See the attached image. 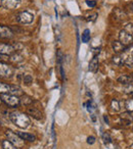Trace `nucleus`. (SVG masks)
Here are the masks:
<instances>
[{
	"mask_svg": "<svg viewBox=\"0 0 133 149\" xmlns=\"http://www.w3.org/2000/svg\"><path fill=\"white\" fill-rule=\"evenodd\" d=\"M131 78H132V80H133V74H131Z\"/></svg>",
	"mask_w": 133,
	"mask_h": 149,
	"instance_id": "38",
	"label": "nucleus"
},
{
	"mask_svg": "<svg viewBox=\"0 0 133 149\" xmlns=\"http://www.w3.org/2000/svg\"><path fill=\"white\" fill-rule=\"evenodd\" d=\"M119 41L125 46H129L133 43V36L127 33L125 30H122L119 34Z\"/></svg>",
	"mask_w": 133,
	"mask_h": 149,
	"instance_id": "6",
	"label": "nucleus"
},
{
	"mask_svg": "<svg viewBox=\"0 0 133 149\" xmlns=\"http://www.w3.org/2000/svg\"><path fill=\"white\" fill-rule=\"evenodd\" d=\"M130 149H133V144H132V145H131V146H130Z\"/></svg>",
	"mask_w": 133,
	"mask_h": 149,
	"instance_id": "37",
	"label": "nucleus"
},
{
	"mask_svg": "<svg viewBox=\"0 0 133 149\" xmlns=\"http://www.w3.org/2000/svg\"><path fill=\"white\" fill-rule=\"evenodd\" d=\"M0 99L3 103H5L9 107H17V106L20 105V97L13 95V94H0Z\"/></svg>",
	"mask_w": 133,
	"mask_h": 149,
	"instance_id": "2",
	"label": "nucleus"
},
{
	"mask_svg": "<svg viewBox=\"0 0 133 149\" xmlns=\"http://www.w3.org/2000/svg\"><path fill=\"white\" fill-rule=\"evenodd\" d=\"M98 65H99V61H98L97 56H93L91 60L89 62V66H88V70L92 72H96L98 70Z\"/></svg>",
	"mask_w": 133,
	"mask_h": 149,
	"instance_id": "14",
	"label": "nucleus"
},
{
	"mask_svg": "<svg viewBox=\"0 0 133 149\" xmlns=\"http://www.w3.org/2000/svg\"><path fill=\"white\" fill-rule=\"evenodd\" d=\"M100 52V48H95V49H93V56H97L98 54H99Z\"/></svg>",
	"mask_w": 133,
	"mask_h": 149,
	"instance_id": "33",
	"label": "nucleus"
},
{
	"mask_svg": "<svg viewBox=\"0 0 133 149\" xmlns=\"http://www.w3.org/2000/svg\"><path fill=\"white\" fill-rule=\"evenodd\" d=\"M1 102H2V101H1V99H0V103H1Z\"/></svg>",
	"mask_w": 133,
	"mask_h": 149,
	"instance_id": "40",
	"label": "nucleus"
},
{
	"mask_svg": "<svg viewBox=\"0 0 133 149\" xmlns=\"http://www.w3.org/2000/svg\"><path fill=\"white\" fill-rule=\"evenodd\" d=\"M96 17H97V13H92V15H88V17H86V19H87L88 22H95Z\"/></svg>",
	"mask_w": 133,
	"mask_h": 149,
	"instance_id": "30",
	"label": "nucleus"
},
{
	"mask_svg": "<svg viewBox=\"0 0 133 149\" xmlns=\"http://www.w3.org/2000/svg\"><path fill=\"white\" fill-rule=\"evenodd\" d=\"M104 120L106 122V124H108V116H104Z\"/></svg>",
	"mask_w": 133,
	"mask_h": 149,
	"instance_id": "36",
	"label": "nucleus"
},
{
	"mask_svg": "<svg viewBox=\"0 0 133 149\" xmlns=\"http://www.w3.org/2000/svg\"><path fill=\"white\" fill-rule=\"evenodd\" d=\"M24 84H26V85H30V84L33 82V78H32V76H30V74H25L24 76Z\"/></svg>",
	"mask_w": 133,
	"mask_h": 149,
	"instance_id": "27",
	"label": "nucleus"
},
{
	"mask_svg": "<svg viewBox=\"0 0 133 149\" xmlns=\"http://www.w3.org/2000/svg\"><path fill=\"white\" fill-rule=\"evenodd\" d=\"M27 112L29 116H33L34 118L36 120H41L42 118V113L39 109H37L36 107H28L27 109Z\"/></svg>",
	"mask_w": 133,
	"mask_h": 149,
	"instance_id": "13",
	"label": "nucleus"
},
{
	"mask_svg": "<svg viewBox=\"0 0 133 149\" xmlns=\"http://www.w3.org/2000/svg\"><path fill=\"white\" fill-rule=\"evenodd\" d=\"M112 48L116 53H123V52L126 51L127 49V46L123 45L120 41L118 40H115V41L112 42Z\"/></svg>",
	"mask_w": 133,
	"mask_h": 149,
	"instance_id": "12",
	"label": "nucleus"
},
{
	"mask_svg": "<svg viewBox=\"0 0 133 149\" xmlns=\"http://www.w3.org/2000/svg\"><path fill=\"white\" fill-rule=\"evenodd\" d=\"M125 94H128V95H133V86L131 84H128V85H125L124 89H123Z\"/></svg>",
	"mask_w": 133,
	"mask_h": 149,
	"instance_id": "24",
	"label": "nucleus"
},
{
	"mask_svg": "<svg viewBox=\"0 0 133 149\" xmlns=\"http://www.w3.org/2000/svg\"><path fill=\"white\" fill-rule=\"evenodd\" d=\"M15 48L13 47V45H9V44H4V43H0V54L1 55H6L9 56L13 53H15Z\"/></svg>",
	"mask_w": 133,
	"mask_h": 149,
	"instance_id": "8",
	"label": "nucleus"
},
{
	"mask_svg": "<svg viewBox=\"0 0 133 149\" xmlns=\"http://www.w3.org/2000/svg\"><path fill=\"white\" fill-rule=\"evenodd\" d=\"M124 64L129 68H133V57L130 56V57H127L126 60H125Z\"/></svg>",
	"mask_w": 133,
	"mask_h": 149,
	"instance_id": "26",
	"label": "nucleus"
},
{
	"mask_svg": "<svg viewBox=\"0 0 133 149\" xmlns=\"http://www.w3.org/2000/svg\"><path fill=\"white\" fill-rule=\"evenodd\" d=\"M82 42L83 43H88L90 41V31L88 29L84 30V32L82 33Z\"/></svg>",
	"mask_w": 133,
	"mask_h": 149,
	"instance_id": "21",
	"label": "nucleus"
},
{
	"mask_svg": "<svg viewBox=\"0 0 133 149\" xmlns=\"http://www.w3.org/2000/svg\"><path fill=\"white\" fill-rule=\"evenodd\" d=\"M9 94H13V95H15V96H18V97H19V96L24 95L22 88L19 87V86H17V85H11L10 93H9Z\"/></svg>",
	"mask_w": 133,
	"mask_h": 149,
	"instance_id": "18",
	"label": "nucleus"
},
{
	"mask_svg": "<svg viewBox=\"0 0 133 149\" xmlns=\"http://www.w3.org/2000/svg\"><path fill=\"white\" fill-rule=\"evenodd\" d=\"M130 122L133 123V111H130Z\"/></svg>",
	"mask_w": 133,
	"mask_h": 149,
	"instance_id": "35",
	"label": "nucleus"
},
{
	"mask_svg": "<svg viewBox=\"0 0 133 149\" xmlns=\"http://www.w3.org/2000/svg\"><path fill=\"white\" fill-rule=\"evenodd\" d=\"M87 143H88V144H90V145L94 144V143H95V138H94L93 136H89L87 138Z\"/></svg>",
	"mask_w": 133,
	"mask_h": 149,
	"instance_id": "32",
	"label": "nucleus"
},
{
	"mask_svg": "<svg viewBox=\"0 0 133 149\" xmlns=\"http://www.w3.org/2000/svg\"><path fill=\"white\" fill-rule=\"evenodd\" d=\"M125 107L127 111H133V99H127L125 101Z\"/></svg>",
	"mask_w": 133,
	"mask_h": 149,
	"instance_id": "23",
	"label": "nucleus"
},
{
	"mask_svg": "<svg viewBox=\"0 0 133 149\" xmlns=\"http://www.w3.org/2000/svg\"><path fill=\"white\" fill-rule=\"evenodd\" d=\"M21 4V0H1L0 6L5 9H15Z\"/></svg>",
	"mask_w": 133,
	"mask_h": 149,
	"instance_id": "7",
	"label": "nucleus"
},
{
	"mask_svg": "<svg viewBox=\"0 0 133 149\" xmlns=\"http://www.w3.org/2000/svg\"><path fill=\"white\" fill-rule=\"evenodd\" d=\"M132 8H133V5H132Z\"/></svg>",
	"mask_w": 133,
	"mask_h": 149,
	"instance_id": "41",
	"label": "nucleus"
},
{
	"mask_svg": "<svg viewBox=\"0 0 133 149\" xmlns=\"http://www.w3.org/2000/svg\"><path fill=\"white\" fill-rule=\"evenodd\" d=\"M6 57H7L6 55H1V54H0V61L3 59H8V58H6Z\"/></svg>",
	"mask_w": 133,
	"mask_h": 149,
	"instance_id": "34",
	"label": "nucleus"
},
{
	"mask_svg": "<svg viewBox=\"0 0 133 149\" xmlns=\"http://www.w3.org/2000/svg\"><path fill=\"white\" fill-rule=\"evenodd\" d=\"M126 58H127V56L125 55L124 53H116L114 56H113L112 61H113V63H114V64L120 66V65H122V64H124Z\"/></svg>",
	"mask_w": 133,
	"mask_h": 149,
	"instance_id": "11",
	"label": "nucleus"
},
{
	"mask_svg": "<svg viewBox=\"0 0 133 149\" xmlns=\"http://www.w3.org/2000/svg\"><path fill=\"white\" fill-rule=\"evenodd\" d=\"M118 82L123 85H128V84H131V82H133L131 76H128V74H122L121 77L118 78Z\"/></svg>",
	"mask_w": 133,
	"mask_h": 149,
	"instance_id": "17",
	"label": "nucleus"
},
{
	"mask_svg": "<svg viewBox=\"0 0 133 149\" xmlns=\"http://www.w3.org/2000/svg\"><path fill=\"white\" fill-rule=\"evenodd\" d=\"M1 144H2L3 149H18L17 147H15L11 142H9L8 140H3Z\"/></svg>",
	"mask_w": 133,
	"mask_h": 149,
	"instance_id": "22",
	"label": "nucleus"
},
{
	"mask_svg": "<svg viewBox=\"0 0 133 149\" xmlns=\"http://www.w3.org/2000/svg\"><path fill=\"white\" fill-rule=\"evenodd\" d=\"M10 89H11V85L0 82V94L10 93Z\"/></svg>",
	"mask_w": 133,
	"mask_h": 149,
	"instance_id": "20",
	"label": "nucleus"
},
{
	"mask_svg": "<svg viewBox=\"0 0 133 149\" xmlns=\"http://www.w3.org/2000/svg\"><path fill=\"white\" fill-rule=\"evenodd\" d=\"M124 30L127 32V33L131 34V35L133 36V24H127V25L125 26Z\"/></svg>",
	"mask_w": 133,
	"mask_h": 149,
	"instance_id": "29",
	"label": "nucleus"
},
{
	"mask_svg": "<svg viewBox=\"0 0 133 149\" xmlns=\"http://www.w3.org/2000/svg\"><path fill=\"white\" fill-rule=\"evenodd\" d=\"M111 106H112L113 110H115V111H119L120 110V103H119L118 100L113 99L112 102H111Z\"/></svg>",
	"mask_w": 133,
	"mask_h": 149,
	"instance_id": "25",
	"label": "nucleus"
},
{
	"mask_svg": "<svg viewBox=\"0 0 133 149\" xmlns=\"http://www.w3.org/2000/svg\"><path fill=\"white\" fill-rule=\"evenodd\" d=\"M131 56H132V57H133V51L131 52Z\"/></svg>",
	"mask_w": 133,
	"mask_h": 149,
	"instance_id": "39",
	"label": "nucleus"
},
{
	"mask_svg": "<svg viewBox=\"0 0 133 149\" xmlns=\"http://www.w3.org/2000/svg\"><path fill=\"white\" fill-rule=\"evenodd\" d=\"M24 141H28V142H34L36 140V137L33 134H30V133H26V132H18L17 133Z\"/></svg>",
	"mask_w": 133,
	"mask_h": 149,
	"instance_id": "15",
	"label": "nucleus"
},
{
	"mask_svg": "<svg viewBox=\"0 0 133 149\" xmlns=\"http://www.w3.org/2000/svg\"><path fill=\"white\" fill-rule=\"evenodd\" d=\"M13 74V68L5 62L0 61V78H11Z\"/></svg>",
	"mask_w": 133,
	"mask_h": 149,
	"instance_id": "4",
	"label": "nucleus"
},
{
	"mask_svg": "<svg viewBox=\"0 0 133 149\" xmlns=\"http://www.w3.org/2000/svg\"><path fill=\"white\" fill-rule=\"evenodd\" d=\"M102 140H104V144H108V143L112 142V138H111V136L108 133H104L102 134Z\"/></svg>",
	"mask_w": 133,
	"mask_h": 149,
	"instance_id": "28",
	"label": "nucleus"
},
{
	"mask_svg": "<svg viewBox=\"0 0 133 149\" xmlns=\"http://www.w3.org/2000/svg\"><path fill=\"white\" fill-rule=\"evenodd\" d=\"M33 98L30 97L28 95H22V97L20 98V105L23 106H30L33 103Z\"/></svg>",
	"mask_w": 133,
	"mask_h": 149,
	"instance_id": "16",
	"label": "nucleus"
},
{
	"mask_svg": "<svg viewBox=\"0 0 133 149\" xmlns=\"http://www.w3.org/2000/svg\"><path fill=\"white\" fill-rule=\"evenodd\" d=\"M34 19V15L29 11H22L18 15L17 21L21 24H31Z\"/></svg>",
	"mask_w": 133,
	"mask_h": 149,
	"instance_id": "5",
	"label": "nucleus"
},
{
	"mask_svg": "<svg viewBox=\"0 0 133 149\" xmlns=\"http://www.w3.org/2000/svg\"><path fill=\"white\" fill-rule=\"evenodd\" d=\"M9 118L10 120L17 127L21 129H26L30 126L31 124V120L28 116V114L26 113H22L19 111H13L9 114Z\"/></svg>",
	"mask_w": 133,
	"mask_h": 149,
	"instance_id": "1",
	"label": "nucleus"
},
{
	"mask_svg": "<svg viewBox=\"0 0 133 149\" xmlns=\"http://www.w3.org/2000/svg\"><path fill=\"white\" fill-rule=\"evenodd\" d=\"M13 37V32L10 28L5 26H0V39H11Z\"/></svg>",
	"mask_w": 133,
	"mask_h": 149,
	"instance_id": "9",
	"label": "nucleus"
},
{
	"mask_svg": "<svg viewBox=\"0 0 133 149\" xmlns=\"http://www.w3.org/2000/svg\"><path fill=\"white\" fill-rule=\"evenodd\" d=\"M113 15H114V19L117 22H125L127 19L126 13L120 8H115L113 10Z\"/></svg>",
	"mask_w": 133,
	"mask_h": 149,
	"instance_id": "10",
	"label": "nucleus"
},
{
	"mask_svg": "<svg viewBox=\"0 0 133 149\" xmlns=\"http://www.w3.org/2000/svg\"><path fill=\"white\" fill-rule=\"evenodd\" d=\"M86 4L89 7H95L96 1H94V0H86Z\"/></svg>",
	"mask_w": 133,
	"mask_h": 149,
	"instance_id": "31",
	"label": "nucleus"
},
{
	"mask_svg": "<svg viewBox=\"0 0 133 149\" xmlns=\"http://www.w3.org/2000/svg\"><path fill=\"white\" fill-rule=\"evenodd\" d=\"M9 60L13 63H19L23 61V56L19 53H13L11 55H9Z\"/></svg>",
	"mask_w": 133,
	"mask_h": 149,
	"instance_id": "19",
	"label": "nucleus"
},
{
	"mask_svg": "<svg viewBox=\"0 0 133 149\" xmlns=\"http://www.w3.org/2000/svg\"><path fill=\"white\" fill-rule=\"evenodd\" d=\"M5 134H6L9 142L13 143L17 148H21V147L24 146V142H25V141H24L17 133L13 132V131H10V130H7Z\"/></svg>",
	"mask_w": 133,
	"mask_h": 149,
	"instance_id": "3",
	"label": "nucleus"
}]
</instances>
